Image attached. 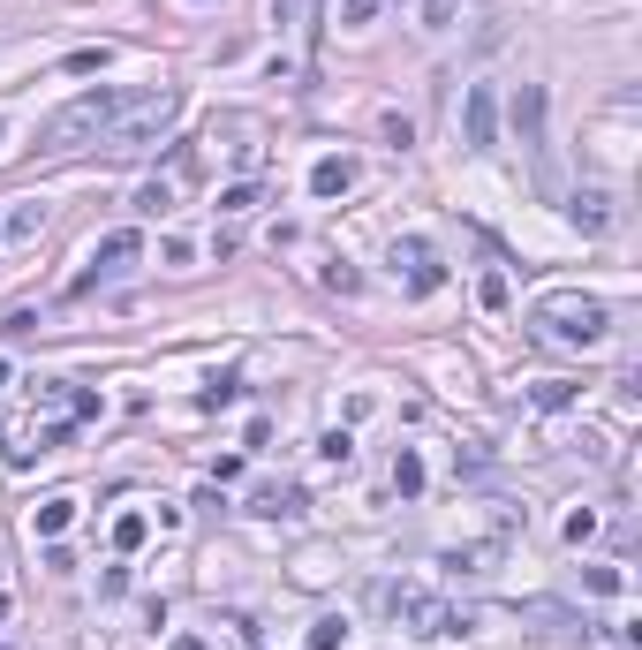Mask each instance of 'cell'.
I'll return each mask as SVG.
<instances>
[{
    "label": "cell",
    "instance_id": "cell-1",
    "mask_svg": "<svg viewBox=\"0 0 642 650\" xmlns=\"http://www.w3.org/2000/svg\"><path fill=\"white\" fill-rule=\"evenodd\" d=\"M174 114H182V91L174 84H159V91H129V99H121V114L106 121V152H152L159 137H167L174 129Z\"/></svg>",
    "mask_w": 642,
    "mask_h": 650
},
{
    "label": "cell",
    "instance_id": "cell-2",
    "mask_svg": "<svg viewBox=\"0 0 642 650\" xmlns=\"http://www.w3.org/2000/svg\"><path fill=\"white\" fill-rule=\"evenodd\" d=\"M121 99H129V91H84V99H68L61 114H46L38 121V152H84V144H99L106 137V121L121 114Z\"/></svg>",
    "mask_w": 642,
    "mask_h": 650
},
{
    "label": "cell",
    "instance_id": "cell-3",
    "mask_svg": "<svg viewBox=\"0 0 642 650\" xmlns=\"http://www.w3.org/2000/svg\"><path fill=\"white\" fill-rule=\"evenodd\" d=\"M537 325L552 333V341H575V348H597L612 333V310L597 303V295H544L537 303Z\"/></svg>",
    "mask_w": 642,
    "mask_h": 650
},
{
    "label": "cell",
    "instance_id": "cell-4",
    "mask_svg": "<svg viewBox=\"0 0 642 650\" xmlns=\"http://www.w3.org/2000/svg\"><path fill=\"white\" fill-rule=\"evenodd\" d=\"M378 605H386L408 635H461V628H469V613L439 605L431 590H416V582H386V590H378Z\"/></svg>",
    "mask_w": 642,
    "mask_h": 650
},
{
    "label": "cell",
    "instance_id": "cell-5",
    "mask_svg": "<svg viewBox=\"0 0 642 650\" xmlns=\"http://www.w3.org/2000/svg\"><path fill=\"white\" fill-rule=\"evenodd\" d=\"M461 144H469V152H491V144H499V91L491 84H469V99H461Z\"/></svg>",
    "mask_w": 642,
    "mask_h": 650
},
{
    "label": "cell",
    "instance_id": "cell-6",
    "mask_svg": "<svg viewBox=\"0 0 642 650\" xmlns=\"http://www.w3.org/2000/svg\"><path fill=\"white\" fill-rule=\"evenodd\" d=\"M393 273H408V288L431 295V288L446 280V265L431 257V242H423V235H393Z\"/></svg>",
    "mask_w": 642,
    "mask_h": 650
},
{
    "label": "cell",
    "instance_id": "cell-7",
    "mask_svg": "<svg viewBox=\"0 0 642 650\" xmlns=\"http://www.w3.org/2000/svg\"><path fill=\"white\" fill-rule=\"evenodd\" d=\"M250 514L257 522H295V514H303V492H295V484H257Z\"/></svg>",
    "mask_w": 642,
    "mask_h": 650
},
{
    "label": "cell",
    "instance_id": "cell-8",
    "mask_svg": "<svg viewBox=\"0 0 642 650\" xmlns=\"http://www.w3.org/2000/svg\"><path fill=\"white\" fill-rule=\"evenodd\" d=\"M129 257H144V235H136V227H114V235H99V250H91V273H114Z\"/></svg>",
    "mask_w": 642,
    "mask_h": 650
},
{
    "label": "cell",
    "instance_id": "cell-9",
    "mask_svg": "<svg viewBox=\"0 0 642 650\" xmlns=\"http://www.w3.org/2000/svg\"><path fill=\"white\" fill-rule=\"evenodd\" d=\"M499 560H507V537H484V545H454L446 552V567H461V575H491Z\"/></svg>",
    "mask_w": 642,
    "mask_h": 650
},
{
    "label": "cell",
    "instance_id": "cell-10",
    "mask_svg": "<svg viewBox=\"0 0 642 650\" xmlns=\"http://www.w3.org/2000/svg\"><path fill=\"white\" fill-rule=\"evenodd\" d=\"M310 189H318V197H348V189H355V159L325 152L318 167H310Z\"/></svg>",
    "mask_w": 642,
    "mask_h": 650
},
{
    "label": "cell",
    "instance_id": "cell-11",
    "mask_svg": "<svg viewBox=\"0 0 642 650\" xmlns=\"http://www.w3.org/2000/svg\"><path fill=\"white\" fill-rule=\"evenodd\" d=\"M567 212H575L582 235H605V227H612V197H605V189H575V205H567Z\"/></svg>",
    "mask_w": 642,
    "mask_h": 650
},
{
    "label": "cell",
    "instance_id": "cell-12",
    "mask_svg": "<svg viewBox=\"0 0 642 650\" xmlns=\"http://www.w3.org/2000/svg\"><path fill=\"white\" fill-rule=\"evenodd\" d=\"M514 129H522V144L544 137V84H522V99H514Z\"/></svg>",
    "mask_w": 642,
    "mask_h": 650
},
{
    "label": "cell",
    "instance_id": "cell-13",
    "mask_svg": "<svg viewBox=\"0 0 642 650\" xmlns=\"http://www.w3.org/2000/svg\"><path fill=\"white\" fill-rule=\"evenodd\" d=\"M68 522H76V499H46V507L31 514V530H38V537H61Z\"/></svg>",
    "mask_w": 642,
    "mask_h": 650
},
{
    "label": "cell",
    "instance_id": "cell-14",
    "mask_svg": "<svg viewBox=\"0 0 642 650\" xmlns=\"http://www.w3.org/2000/svg\"><path fill=\"white\" fill-rule=\"evenodd\" d=\"M393 492H401V499H416V492H423V462H416V446H401V454H393Z\"/></svg>",
    "mask_w": 642,
    "mask_h": 650
},
{
    "label": "cell",
    "instance_id": "cell-15",
    "mask_svg": "<svg viewBox=\"0 0 642 650\" xmlns=\"http://www.w3.org/2000/svg\"><path fill=\"white\" fill-rule=\"evenodd\" d=\"M38 227H46V205H16V212H8V220H0V235H38Z\"/></svg>",
    "mask_w": 642,
    "mask_h": 650
},
{
    "label": "cell",
    "instance_id": "cell-16",
    "mask_svg": "<svg viewBox=\"0 0 642 650\" xmlns=\"http://www.w3.org/2000/svg\"><path fill=\"white\" fill-rule=\"evenodd\" d=\"M340 643H348V620H340V613L310 620V650H340Z\"/></svg>",
    "mask_w": 642,
    "mask_h": 650
},
{
    "label": "cell",
    "instance_id": "cell-17",
    "mask_svg": "<svg viewBox=\"0 0 642 650\" xmlns=\"http://www.w3.org/2000/svg\"><path fill=\"white\" fill-rule=\"evenodd\" d=\"M144 537H152V522H144V514H121V522H114V552H136Z\"/></svg>",
    "mask_w": 642,
    "mask_h": 650
},
{
    "label": "cell",
    "instance_id": "cell-18",
    "mask_svg": "<svg viewBox=\"0 0 642 650\" xmlns=\"http://www.w3.org/2000/svg\"><path fill=\"white\" fill-rule=\"evenodd\" d=\"M582 582H590L597 598H620V590H627V575H620V567H582Z\"/></svg>",
    "mask_w": 642,
    "mask_h": 650
},
{
    "label": "cell",
    "instance_id": "cell-19",
    "mask_svg": "<svg viewBox=\"0 0 642 650\" xmlns=\"http://www.w3.org/2000/svg\"><path fill=\"white\" fill-rule=\"evenodd\" d=\"M476 295H484V310H507V303H514V288H507V273H484V288H476Z\"/></svg>",
    "mask_w": 642,
    "mask_h": 650
},
{
    "label": "cell",
    "instance_id": "cell-20",
    "mask_svg": "<svg viewBox=\"0 0 642 650\" xmlns=\"http://www.w3.org/2000/svg\"><path fill=\"white\" fill-rule=\"evenodd\" d=\"M567 401H575V386H567V378H544V386H537V409H567Z\"/></svg>",
    "mask_w": 642,
    "mask_h": 650
},
{
    "label": "cell",
    "instance_id": "cell-21",
    "mask_svg": "<svg viewBox=\"0 0 642 650\" xmlns=\"http://www.w3.org/2000/svg\"><path fill=\"white\" fill-rule=\"evenodd\" d=\"M167 205H174L167 182H144V189H136V212H167Z\"/></svg>",
    "mask_w": 642,
    "mask_h": 650
},
{
    "label": "cell",
    "instance_id": "cell-22",
    "mask_svg": "<svg viewBox=\"0 0 642 650\" xmlns=\"http://www.w3.org/2000/svg\"><path fill=\"white\" fill-rule=\"evenodd\" d=\"M318 454H325V462H340V469H348V462H355V439H348V431H325V446H318Z\"/></svg>",
    "mask_w": 642,
    "mask_h": 650
},
{
    "label": "cell",
    "instance_id": "cell-23",
    "mask_svg": "<svg viewBox=\"0 0 642 650\" xmlns=\"http://www.w3.org/2000/svg\"><path fill=\"white\" fill-rule=\"evenodd\" d=\"M91 69H106V46H76L68 53V76H91Z\"/></svg>",
    "mask_w": 642,
    "mask_h": 650
},
{
    "label": "cell",
    "instance_id": "cell-24",
    "mask_svg": "<svg viewBox=\"0 0 642 650\" xmlns=\"http://www.w3.org/2000/svg\"><path fill=\"white\" fill-rule=\"evenodd\" d=\"M590 537H597V514L575 507V514H567V545H590Z\"/></svg>",
    "mask_w": 642,
    "mask_h": 650
},
{
    "label": "cell",
    "instance_id": "cell-25",
    "mask_svg": "<svg viewBox=\"0 0 642 650\" xmlns=\"http://www.w3.org/2000/svg\"><path fill=\"white\" fill-rule=\"evenodd\" d=\"M454 8H461V0H423V23H431V31H446V23H454Z\"/></svg>",
    "mask_w": 642,
    "mask_h": 650
},
{
    "label": "cell",
    "instance_id": "cell-26",
    "mask_svg": "<svg viewBox=\"0 0 642 650\" xmlns=\"http://www.w3.org/2000/svg\"><path fill=\"white\" fill-rule=\"evenodd\" d=\"M250 205H257V189H250V182H235V189L220 197V212H250Z\"/></svg>",
    "mask_w": 642,
    "mask_h": 650
},
{
    "label": "cell",
    "instance_id": "cell-27",
    "mask_svg": "<svg viewBox=\"0 0 642 650\" xmlns=\"http://www.w3.org/2000/svg\"><path fill=\"white\" fill-rule=\"evenodd\" d=\"M325 288H340V295H355V288H363V273H355V265H333V273H325Z\"/></svg>",
    "mask_w": 642,
    "mask_h": 650
},
{
    "label": "cell",
    "instance_id": "cell-28",
    "mask_svg": "<svg viewBox=\"0 0 642 650\" xmlns=\"http://www.w3.org/2000/svg\"><path fill=\"white\" fill-rule=\"evenodd\" d=\"M378 16V0H348V23H371Z\"/></svg>",
    "mask_w": 642,
    "mask_h": 650
},
{
    "label": "cell",
    "instance_id": "cell-29",
    "mask_svg": "<svg viewBox=\"0 0 642 650\" xmlns=\"http://www.w3.org/2000/svg\"><path fill=\"white\" fill-rule=\"evenodd\" d=\"M167 650H212V643H204V635H174Z\"/></svg>",
    "mask_w": 642,
    "mask_h": 650
},
{
    "label": "cell",
    "instance_id": "cell-30",
    "mask_svg": "<svg viewBox=\"0 0 642 650\" xmlns=\"http://www.w3.org/2000/svg\"><path fill=\"white\" fill-rule=\"evenodd\" d=\"M0 386H8V356H0Z\"/></svg>",
    "mask_w": 642,
    "mask_h": 650
},
{
    "label": "cell",
    "instance_id": "cell-31",
    "mask_svg": "<svg viewBox=\"0 0 642 650\" xmlns=\"http://www.w3.org/2000/svg\"><path fill=\"white\" fill-rule=\"evenodd\" d=\"M0 620H8V590H0Z\"/></svg>",
    "mask_w": 642,
    "mask_h": 650
}]
</instances>
